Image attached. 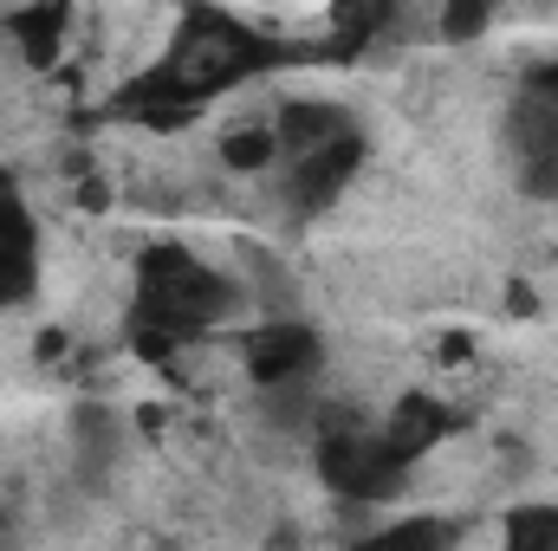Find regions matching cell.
I'll list each match as a JSON object with an SVG mask.
<instances>
[{
  "label": "cell",
  "instance_id": "30bf717a",
  "mask_svg": "<svg viewBox=\"0 0 558 551\" xmlns=\"http://www.w3.org/2000/svg\"><path fill=\"white\" fill-rule=\"evenodd\" d=\"M533 91H546V98H558V65H546V72L533 78Z\"/></svg>",
  "mask_w": 558,
  "mask_h": 551
},
{
  "label": "cell",
  "instance_id": "3957f363",
  "mask_svg": "<svg viewBox=\"0 0 558 551\" xmlns=\"http://www.w3.org/2000/svg\"><path fill=\"white\" fill-rule=\"evenodd\" d=\"M318 364H325V344H318V331L299 325V318H274V325H260V331L247 338V377H254L260 390L305 383Z\"/></svg>",
  "mask_w": 558,
  "mask_h": 551
},
{
  "label": "cell",
  "instance_id": "9c48e42d",
  "mask_svg": "<svg viewBox=\"0 0 558 551\" xmlns=\"http://www.w3.org/2000/svg\"><path fill=\"white\" fill-rule=\"evenodd\" d=\"M507 539L513 546H558V513L553 506H520L507 519Z\"/></svg>",
  "mask_w": 558,
  "mask_h": 551
},
{
  "label": "cell",
  "instance_id": "277c9868",
  "mask_svg": "<svg viewBox=\"0 0 558 551\" xmlns=\"http://www.w3.org/2000/svg\"><path fill=\"white\" fill-rule=\"evenodd\" d=\"M513 149H520V188L539 201H558V111L546 91H533V105H520Z\"/></svg>",
  "mask_w": 558,
  "mask_h": 551
},
{
  "label": "cell",
  "instance_id": "5b68a950",
  "mask_svg": "<svg viewBox=\"0 0 558 551\" xmlns=\"http://www.w3.org/2000/svg\"><path fill=\"white\" fill-rule=\"evenodd\" d=\"M33 292V215L20 208V188L0 182V305Z\"/></svg>",
  "mask_w": 558,
  "mask_h": 551
},
{
  "label": "cell",
  "instance_id": "8992f818",
  "mask_svg": "<svg viewBox=\"0 0 558 551\" xmlns=\"http://www.w3.org/2000/svg\"><path fill=\"white\" fill-rule=\"evenodd\" d=\"M13 33H20V52L33 65H52L59 46H65V33H72V0H33V7H20Z\"/></svg>",
  "mask_w": 558,
  "mask_h": 551
},
{
  "label": "cell",
  "instance_id": "6da1fadb",
  "mask_svg": "<svg viewBox=\"0 0 558 551\" xmlns=\"http://www.w3.org/2000/svg\"><path fill=\"white\" fill-rule=\"evenodd\" d=\"M234 305V285L208 273L189 247H149L137 267V338L143 351H169L175 338H195L208 325H221Z\"/></svg>",
  "mask_w": 558,
  "mask_h": 551
},
{
  "label": "cell",
  "instance_id": "7a4b0ae2",
  "mask_svg": "<svg viewBox=\"0 0 558 551\" xmlns=\"http://www.w3.org/2000/svg\"><path fill=\"white\" fill-rule=\"evenodd\" d=\"M357 162H364V131H344V137L318 143V149H305V156H286V208L299 215V221H312L318 208H331L338 201V188L357 175Z\"/></svg>",
  "mask_w": 558,
  "mask_h": 551
},
{
  "label": "cell",
  "instance_id": "ba28073f",
  "mask_svg": "<svg viewBox=\"0 0 558 551\" xmlns=\"http://www.w3.org/2000/svg\"><path fill=\"white\" fill-rule=\"evenodd\" d=\"M494 20V0H441V39H481Z\"/></svg>",
  "mask_w": 558,
  "mask_h": 551
},
{
  "label": "cell",
  "instance_id": "52a82bcc",
  "mask_svg": "<svg viewBox=\"0 0 558 551\" xmlns=\"http://www.w3.org/2000/svg\"><path fill=\"white\" fill-rule=\"evenodd\" d=\"M221 156L241 175H267V169H279V131L274 124H241V131L221 137Z\"/></svg>",
  "mask_w": 558,
  "mask_h": 551
}]
</instances>
